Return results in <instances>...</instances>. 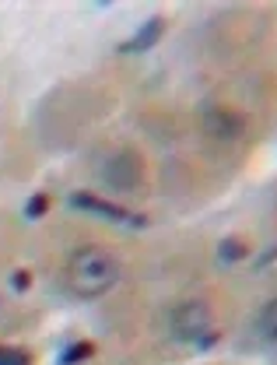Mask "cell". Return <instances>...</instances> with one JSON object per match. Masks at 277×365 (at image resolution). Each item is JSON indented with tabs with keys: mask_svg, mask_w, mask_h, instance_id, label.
<instances>
[{
	"mask_svg": "<svg viewBox=\"0 0 277 365\" xmlns=\"http://www.w3.org/2000/svg\"><path fill=\"white\" fill-rule=\"evenodd\" d=\"M32 351L25 348H11V344H0V365H32Z\"/></svg>",
	"mask_w": 277,
	"mask_h": 365,
	"instance_id": "9",
	"label": "cell"
},
{
	"mask_svg": "<svg viewBox=\"0 0 277 365\" xmlns=\"http://www.w3.org/2000/svg\"><path fill=\"white\" fill-rule=\"evenodd\" d=\"M102 180H105V186H109L113 193H134V190H140V182H144V158H140L134 148L116 151V155L105 162Z\"/></svg>",
	"mask_w": 277,
	"mask_h": 365,
	"instance_id": "4",
	"label": "cell"
},
{
	"mask_svg": "<svg viewBox=\"0 0 277 365\" xmlns=\"http://www.w3.org/2000/svg\"><path fill=\"white\" fill-rule=\"evenodd\" d=\"M169 327H172V337L179 344H186V348H193V351H207V348H214L221 341L214 313L207 309V302H197V299L179 302L169 313Z\"/></svg>",
	"mask_w": 277,
	"mask_h": 365,
	"instance_id": "2",
	"label": "cell"
},
{
	"mask_svg": "<svg viewBox=\"0 0 277 365\" xmlns=\"http://www.w3.org/2000/svg\"><path fill=\"white\" fill-rule=\"evenodd\" d=\"M116 281H120V264L102 246L78 250L70 257V264H67V284L81 299H102V295H109L116 288Z\"/></svg>",
	"mask_w": 277,
	"mask_h": 365,
	"instance_id": "1",
	"label": "cell"
},
{
	"mask_svg": "<svg viewBox=\"0 0 277 365\" xmlns=\"http://www.w3.org/2000/svg\"><path fill=\"white\" fill-rule=\"evenodd\" d=\"M200 130L214 144H239L246 137V120L239 109L225 102H204L200 106Z\"/></svg>",
	"mask_w": 277,
	"mask_h": 365,
	"instance_id": "3",
	"label": "cell"
},
{
	"mask_svg": "<svg viewBox=\"0 0 277 365\" xmlns=\"http://www.w3.org/2000/svg\"><path fill=\"white\" fill-rule=\"evenodd\" d=\"M162 32H165V18H162V14H155V18H147V21L140 25L137 32H134V39H127V43L120 46V53H127V56L147 53L151 46L162 39Z\"/></svg>",
	"mask_w": 277,
	"mask_h": 365,
	"instance_id": "6",
	"label": "cell"
},
{
	"mask_svg": "<svg viewBox=\"0 0 277 365\" xmlns=\"http://www.w3.org/2000/svg\"><path fill=\"white\" fill-rule=\"evenodd\" d=\"M11 284H14V292H28V288H32V274L28 271H14Z\"/></svg>",
	"mask_w": 277,
	"mask_h": 365,
	"instance_id": "12",
	"label": "cell"
},
{
	"mask_svg": "<svg viewBox=\"0 0 277 365\" xmlns=\"http://www.w3.org/2000/svg\"><path fill=\"white\" fill-rule=\"evenodd\" d=\"M256 334H260L267 344H277V299H271V302L260 309V317H256Z\"/></svg>",
	"mask_w": 277,
	"mask_h": 365,
	"instance_id": "7",
	"label": "cell"
},
{
	"mask_svg": "<svg viewBox=\"0 0 277 365\" xmlns=\"http://www.w3.org/2000/svg\"><path fill=\"white\" fill-rule=\"evenodd\" d=\"M253 250L242 242V239H235V235H229V239H221V246H218V257L225 260V264H239V260H246Z\"/></svg>",
	"mask_w": 277,
	"mask_h": 365,
	"instance_id": "8",
	"label": "cell"
},
{
	"mask_svg": "<svg viewBox=\"0 0 277 365\" xmlns=\"http://www.w3.org/2000/svg\"><path fill=\"white\" fill-rule=\"evenodd\" d=\"M49 207V193H36L28 204H25V218H43Z\"/></svg>",
	"mask_w": 277,
	"mask_h": 365,
	"instance_id": "11",
	"label": "cell"
},
{
	"mask_svg": "<svg viewBox=\"0 0 277 365\" xmlns=\"http://www.w3.org/2000/svg\"><path fill=\"white\" fill-rule=\"evenodd\" d=\"M70 204H74L78 211L102 215V218H109V222H116V225H127V228H144L147 225L144 215H134V211H127V207H120V204H113V200H105V197H95V193H74Z\"/></svg>",
	"mask_w": 277,
	"mask_h": 365,
	"instance_id": "5",
	"label": "cell"
},
{
	"mask_svg": "<svg viewBox=\"0 0 277 365\" xmlns=\"http://www.w3.org/2000/svg\"><path fill=\"white\" fill-rule=\"evenodd\" d=\"M92 344L88 341H78V344H70L67 351H63V359H60V365H78V362H85V359H92Z\"/></svg>",
	"mask_w": 277,
	"mask_h": 365,
	"instance_id": "10",
	"label": "cell"
}]
</instances>
